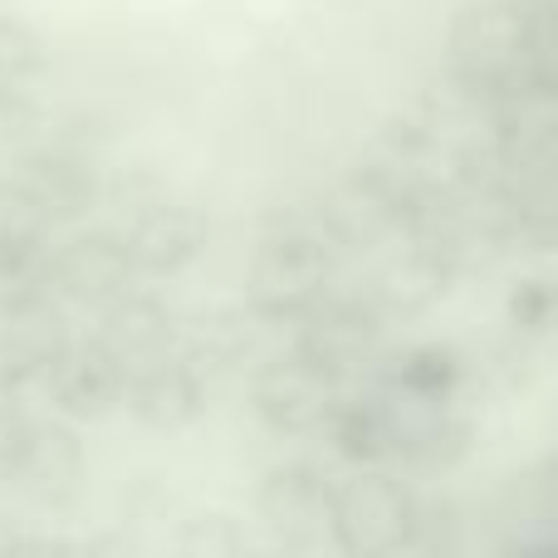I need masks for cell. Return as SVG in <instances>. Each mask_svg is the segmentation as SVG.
Returning <instances> with one entry per match:
<instances>
[{
  "mask_svg": "<svg viewBox=\"0 0 558 558\" xmlns=\"http://www.w3.org/2000/svg\"><path fill=\"white\" fill-rule=\"evenodd\" d=\"M422 534V505L397 475L357 471L333 490L328 539L343 558H402Z\"/></svg>",
  "mask_w": 558,
  "mask_h": 558,
  "instance_id": "1",
  "label": "cell"
},
{
  "mask_svg": "<svg viewBox=\"0 0 558 558\" xmlns=\"http://www.w3.org/2000/svg\"><path fill=\"white\" fill-rule=\"evenodd\" d=\"M328 299V255L318 235L279 231L255 251L245 275V314L255 324L299 328Z\"/></svg>",
  "mask_w": 558,
  "mask_h": 558,
  "instance_id": "2",
  "label": "cell"
},
{
  "mask_svg": "<svg viewBox=\"0 0 558 558\" xmlns=\"http://www.w3.org/2000/svg\"><path fill=\"white\" fill-rule=\"evenodd\" d=\"M128 383H133V367L113 348L98 343V338H74L64 348V357L54 363V373H49L45 397L54 407V416L84 426V422H104V416L123 412Z\"/></svg>",
  "mask_w": 558,
  "mask_h": 558,
  "instance_id": "3",
  "label": "cell"
},
{
  "mask_svg": "<svg viewBox=\"0 0 558 558\" xmlns=\"http://www.w3.org/2000/svg\"><path fill=\"white\" fill-rule=\"evenodd\" d=\"M338 383H328L314 363H304L299 353L284 357H265L251 373V407L270 432L279 436H314L328 426L333 412Z\"/></svg>",
  "mask_w": 558,
  "mask_h": 558,
  "instance_id": "4",
  "label": "cell"
},
{
  "mask_svg": "<svg viewBox=\"0 0 558 558\" xmlns=\"http://www.w3.org/2000/svg\"><path fill=\"white\" fill-rule=\"evenodd\" d=\"M49 279H54V299L59 304H78V308H104L118 294L133 289V255H128L123 235L113 231H74L69 241H59L49 251Z\"/></svg>",
  "mask_w": 558,
  "mask_h": 558,
  "instance_id": "5",
  "label": "cell"
},
{
  "mask_svg": "<svg viewBox=\"0 0 558 558\" xmlns=\"http://www.w3.org/2000/svg\"><path fill=\"white\" fill-rule=\"evenodd\" d=\"M5 481L45 505H64L84 490V441L64 416H29L20 446L5 465Z\"/></svg>",
  "mask_w": 558,
  "mask_h": 558,
  "instance_id": "6",
  "label": "cell"
},
{
  "mask_svg": "<svg viewBox=\"0 0 558 558\" xmlns=\"http://www.w3.org/2000/svg\"><path fill=\"white\" fill-rule=\"evenodd\" d=\"M333 490L318 465L308 461H284L275 471L260 475V490H255V514L260 524H270V534L284 549H304L308 539L328 534V514H333Z\"/></svg>",
  "mask_w": 558,
  "mask_h": 558,
  "instance_id": "7",
  "label": "cell"
},
{
  "mask_svg": "<svg viewBox=\"0 0 558 558\" xmlns=\"http://www.w3.org/2000/svg\"><path fill=\"white\" fill-rule=\"evenodd\" d=\"M123 245L133 255V270L147 279H172L192 270L211 245V221L202 206L186 202H147L123 231Z\"/></svg>",
  "mask_w": 558,
  "mask_h": 558,
  "instance_id": "8",
  "label": "cell"
},
{
  "mask_svg": "<svg viewBox=\"0 0 558 558\" xmlns=\"http://www.w3.org/2000/svg\"><path fill=\"white\" fill-rule=\"evenodd\" d=\"M206 397H211V383L182 353H172V357L133 367L123 412L137 426H147V432H186L192 422H202Z\"/></svg>",
  "mask_w": 558,
  "mask_h": 558,
  "instance_id": "9",
  "label": "cell"
},
{
  "mask_svg": "<svg viewBox=\"0 0 558 558\" xmlns=\"http://www.w3.org/2000/svg\"><path fill=\"white\" fill-rule=\"evenodd\" d=\"M98 343H108L128 367L157 363V357H172L177 343H182V318L172 314L162 294L153 289H128L113 304L98 308Z\"/></svg>",
  "mask_w": 558,
  "mask_h": 558,
  "instance_id": "10",
  "label": "cell"
},
{
  "mask_svg": "<svg viewBox=\"0 0 558 558\" xmlns=\"http://www.w3.org/2000/svg\"><path fill=\"white\" fill-rule=\"evenodd\" d=\"M10 182L35 202V211L45 216L49 226H84L88 211L98 206V196H104L98 172L84 157L64 153V147H45V153L25 157Z\"/></svg>",
  "mask_w": 558,
  "mask_h": 558,
  "instance_id": "11",
  "label": "cell"
},
{
  "mask_svg": "<svg viewBox=\"0 0 558 558\" xmlns=\"http://www.w3.org/2000/svg\"><path fill=\"white\" fill-rule=\"evenodd\" d=\"M328 446L357 471H377L383 461H392L397 436H392V402L383 397H338L324 426Z\"/></svg>",
  "mask_w": 558,
  "mask_h": 558,
  "instance_id": "12",
  "label": "cell"
},
{
  "mask_svg": "<svg viewBox=\"0 0 558 558\" xmlns=\"http://www.w3.org/2000/svg\"><path fill=\"white\" fill-rule=\"evenodd\" d=\"M49 235H25L0 226V318L59 304L49 279Z\"/></svg>",
  "mask_w": 558,
  "mask_h": 558,
  "instance_id": "13",
  "label": "cell"
},
{
  "mask_svg": "<svg viewBox=\"0 0 558 558\" xmlns=\"http://www.w3.org/2000/svg\"><path fill=\"white\" fill-rule=\"evenodd\" d=\"M177 353L211 383L216 373H231V367L245 363V353H251V328H245L241 314H226V308H216V314H196L192 324H182V343H177Z\"/></svg>",
  "mask_w": 558,
  "mask_h": 558,
  "instance_id": "14",
  "label": "cell"
},
{
  "mask_svg": "<svg viewBox=\"0 0 558 558\" xmlns=\"http://www.w3.org/2000/svg\"><path fill=\"white\" fill-rule=\"evenodd\" d=\"M465 377V363L456 348L446 343H416L397 357V397L426 407H446Z\"/></svg>",
  "mask_w": 558,
  "mask_h": 558,
  "instance_id": "15",
  "label": "cell"
},
{
  "mask_svg": "<svg viewBox=\"0 0 558 558\" xmlns=\"http://www.w3.org/2000/svg\"><path fill=\"white\" fill-rule=\"evenodd\" d=\"M167 558H255L245 524L221 510H196L172 530Z\"/></svg>",
  "mask_w": 558,
  "mask_h": 558,
  "instance_id": "16",
  "label": "cell"
},
{
  "mask_svg": "<svg viewBox=\"0 0 558 558\" xmlns=\"http://www.w3.org/2000/svg\"><path fill=\"white\" fill-rule=\"evenodd\" d=\"M45 69V45L39 35L15 15H0V84H20Z\"/></svg>",
  "mask_w": 558,
  "mask_h": 558,
  "instance_id": "17",
  "label": "cell"
},
{
  "mask_svg": "<svg viewBox=\"0 0 558 558\" xmlns=\"http://www.w3.org/2000/svg\"><path fill=\"white\" fill-rule=\"evenodd\" d=\"M554 308H558V289L544 284V279H524L510 299L514 324H524V328H544L554 318Z\"/></svg>",
  "mask_w": 558,
  "mask_h": 558,
  "instance_id": "18",
  "label": "cell"
},
{
  "mask_svg": "<svg viewBox=\"0 0 558 558\" xmlns=\"http://www.w3.org/2000/svg\"><path fill=\"white\" fill-rule=\"evenodd\" d=\"M25 422H29V416L15 407V397L0 392V475H5L10 456H15V446H20V432H25Z\"/></svg>",
  "mask_w": 558,
  "mask_h": 558,
  "instance_id": "19",
  "label": "cell"
},
{
  "mask_svg": "<svg viewBox=\"0 0 558 558\" xmlns=\"http://www.w3.org/2000/svg\"><path fill=\"white\" fill-rule=\"evenodd\" d=\"M15 558H88V549L74 539H59V534H25Z\"/></svg>",
  "mask_w": 558,
  "mask_h": 558,
  "instance_id": "20",
  "label": "cell"
},
{
  "mask_svg": "<svg viewBox=\"0 0 558 558\" xmlns=\"http://www.w3.org/2000/svg\"><path fill=\"white\" fill-rule=\"evenodd\" d=\"M534 78H539V88L558 104V25L544 35V49H539V64H534Z\"/></svg>",
  "mask_w": 558,
  "mask_h": 558,
  "instance_id": "21",
  "label": "cell"
},
{
  "mask_svg": "<svg viewBox=\"0 0 558 558\" xmlns=\"http://www.w3.org/2000/svg\"><path fill=\"white\" fill-rule=\"evenodd\" d=\"M20 544H25V534L15 530V520H10V514H0V558H15Z\"/></svg>",
  "mask_w": 558,
  "mask_h": 558,
  "instance_id": "22",
  "label": "cell"
},
{
  "mask_svg": "<svg viewBox=\"0 0 558 558\" xmlns=\"http://www.w3.org/2000/svg\"><path fill=\"white\" fill-rule=\"evenodd\" d=\"M520 558H558V544H534V549H524Z\"/></svg>",
  "mask_w": 558,
  "mask_h": 558,
  "instance_id": "23",
  "label": "cell"
},
{
  "mask_svg": "<svg viewBox=\"0 0 558 558\" xmlns=\"http://www.w3.org/2000/svg\"><path fill=\"white\" fill-rule=\"evenodd\" d=\"M255 558H304V554H299V549H275V554H260V549H255Z\"/></svg>",
  "mask_w": 558,
  "mask_h": 558,
  "instance_id": "24",
  "label": "cell"
},
{
  "mask_svg": "<svg viewBox=\"0 0 558 558\" xmlns=\"http://www.w3.org/2000/svg\"><path fill=\"white\" fill-rule=\"evenodd\" d=\"M432 558H461V554H432Z\"/></svg>",
  "mask_w": 558,
  "mask_h": 558,
  "instance_id": "25",
  "label": "cell"
}]
</instances>
